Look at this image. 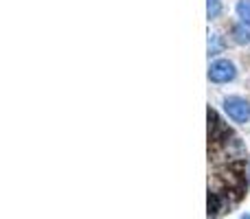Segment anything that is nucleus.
<instances>
[{"mask_svg":"<svg viewBox=\"0 0 250 219\" xmlns=\"http://www.w3.org/2000/svg\"><path fill=\"white\" fill-rule=\"evenodd\" d=\"M224 110L229 114V119H233L235 123H248L250 119V103L242 97H226Z\"/></svg>","mask_w":250,"mask_h":219,"instance_id":"nucleus-1","label":"nucleus"},{"mask_svg":"<svg viewBox=\"0 0 250 219\" xmlns=\"http://www.w3.org/2000/svg\"><path fill=\"white\" fill-rule=\"evenodd\" d=\"M235 77H237V68H235V64L229 60H217V61H213L211 68H208V79H211L213 83H229V81H233Z\"/></svg>","mask_w":250,"mask_h":219,"instance_id":"nucleus-2","label":"nucleus"},{"mask_svg":"<svg viewBox=\"0 0 250 219\" xmlns=\"http://www.w3.org/2000/svg\"><path fill=\"white\" fill-rule=\"evenodd\" d=\"M233 40L237 44H250V22H237L233 26Z\"/></svg>","mask_w":250,"mask_h":219,"instance_id":"nucleus-3","label":"nucleus"},{"mask_svg":"<svg viewBox=\"0 0 250 219\" xmlns=\"http://www.w3.org/2000/svg\"><path fill=\"white\" fill-rule=\"evenodd\" d=\"M222 48H224L222 38L217 33H211V38H208V55H217V53H222Z\"/></svg>","mask_w":250,"mask_h":219,"instance_id":"nucleus-4","label":"nucleus"},{"mask_svg":"<svg viewBox=\"0 0 250 219\" xmlns=\"http://www.w3.org/2000/svg\"><path fill=\"white\" fill-rule=\"evenodd\" d=\"M235 9H237V16L242 18V22H250V0H239Z\"/></svg>","mask_w":250,"mask_h":219,"instance_id":"nucleus-5","label":"nucleus"},{"mask_svg":"<svg viewBox=\"0 0 250 219\" xmlns=\"http://www.w3.org/2000/svg\"><path fill=\"white\" fill-rule=\"evenodd\" d=\"M220 11H222V4H220V0H208V4H207V13H208V18H217L220 16Z\"/></svg>","mask_w":250,"mask_h":219,"instance_id":"nucleus-6","label":"nucleus"},{"mask_svg":"<svg viewBox=\"0 0 250 219\" xmlns=\"http://www.w3.org/2000/svg\"><path fill=\"white\" fill-rule=\"evenodd\" d=\"M239 219H250V213H244V215H239Z\"/></svg>","mask_w":250,"mask_h":219,"instance_id":"nucleus-7","label":"nucleus"}]
</instances>
